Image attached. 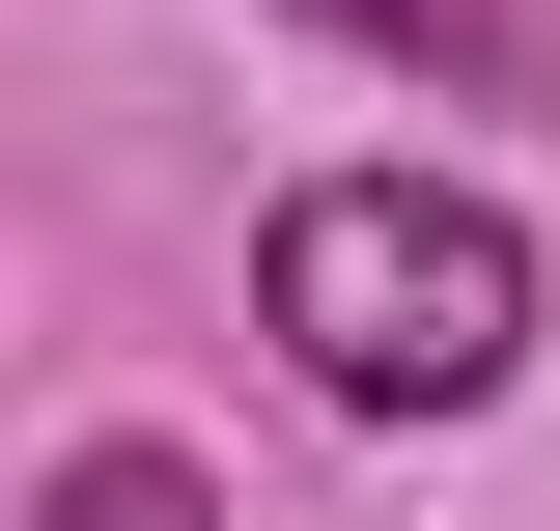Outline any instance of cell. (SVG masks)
<instances>
[{
  "mask_svg": "<svg viewBox=\"0 0 560 531\" xmlns=\"http://www.w3.org/2000/svg\"><path fill=\"white\" fill-rule=\"evenodd\" d=\"M253 308H280V364L337 420H477L533 364V224L448 197V168H308L253 224Z\"/></svg>",
  "mask_w": 560,
  "mask_h": 531,
  "instance_id": "cell-1",
  "label": "cell"
},
{
  "mask_svg": "<svg viewBox=\"0 0 560 531\" xmlns=\"http://www.w3.org/2000/svg\"><path fill=\"white\" fill-rule=\"evenodd\" d=\"M308 28H364V57H420V84H533V0H308Z\"/></svg>",
  "mask_w": 560,
  "mask_h": 531,
  "instance_id": "cell-2",
  "label": "cell"
},
{
  "mask_svg": "<svg viewBox=\"0 0 560 531\" xmlns=\"http://www.w3.org/2000/svg\"><path fill=\"white\" fill-rule=\"evenodd\" d=\"M57 531H224V475H168V448H84V475H57Z\"/></svg>",
  "mask_w": 560,
  "mask_h": 531,
  "instance_id": "cell-3",
  "label": "cell"
}]
</instances>
